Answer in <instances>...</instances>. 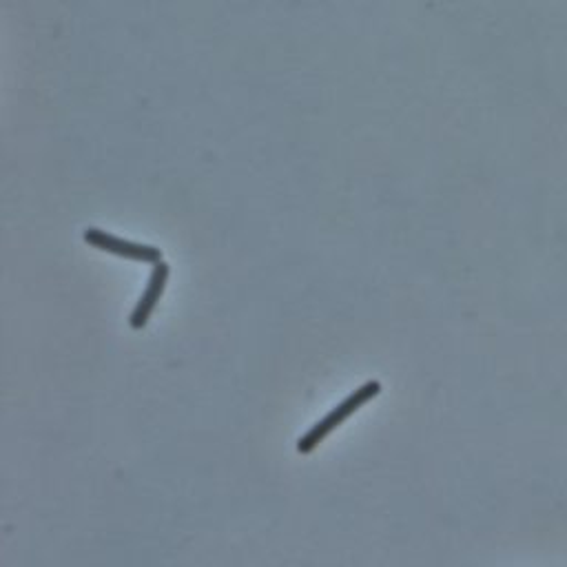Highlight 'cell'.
Here are the masks:
<instances>
[{
    "instance_id": "1",
    "label": "cell",
    "mask_w": 567,
    "mask_h": 567,
    "mask_svg": "<svg viewBox=\"0 0 567 567\" xmlns=\"http://www.w3.org/2000/svg\"><path fill=\"white\" fill-rule=\"evenodd\" d=\"M379 393H381L379 381H368V384H364L362 388H357L353 395H348L342 401V404H339L335 410L328 412V415L322 421H317V424L311 430H308L300 441H297V450H300L302 455H308V452H313L319 446V443H322L328 435H331V432L337 426H342L344 421L350 415H353V412H357L364 404H368L370 399H375Z\"/></svg>"
},
{
    "instance_id": "3",
    "label": "cell",
    "mask_w": 567,
    "mask_h": 567,
    "mask_svg": "<svg viewBox=\"0 0 567 567\" xmlns=\"http://www.w3.org/2000/svg\"><path fill=\"white\" fill-rule=\"evenodd\" d=\"M167 280H169V264L162 262V260L153 264L149 284H147V288H144L140 302L136 304V308H133V313H131V319H129L131 328L140 331V328L149 324V319H151L153 311H156L164 288H167Z\"/></svg>"
},
{
    "instance_id": "2",
    "label": "cell",
    "mask_w": 567,
    "mask_h": 567,
    "mask_svg": "<svg viewBox=\"0 0 567 567\" xmlns=\"http://www.w3.org/2000/svg\"><path fill=\"white\" fill-rule=\"evenodd\" d=\"M82 237H85V242L89 246H94V249H98L102 253H111V255L125 257V260L142 262V264H156V262L162 260V253H160V249H156V246L131 242V240H122V237L109 235L107 231L85 229Z\"/></svg>"
}]
</instances>
